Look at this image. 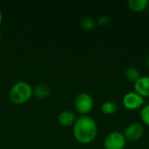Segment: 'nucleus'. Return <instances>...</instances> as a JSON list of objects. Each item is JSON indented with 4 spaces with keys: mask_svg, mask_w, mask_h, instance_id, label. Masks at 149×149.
<instances>
[{
    "mask_svg": "<svg viewBox=\"0 0 149 149\" xmlns=\"http://www.w3.org/2000/svg\"><path fill=\"white\" fill-rule=\"evenodd\" d=\"M145 103V99L138 94L137 93L128 92L126 93L122 99V104L127 110H137L143 107Z\"/></svg>",
    "mask_w": 149,
    "mask_h": 149,
    "instance_id": "5",
    "label": "nucleus"
},
{
    "mask_svg": "<svg viewBox=\"0 0 149 149\" xmlns=\"http://www.w3.org/2000/svg\"><path fill=\"white\" fill-rule=\"evenodd\" d=\"M140 116H141V120L143 122V124L149 127V104L142 107V108L141 110Z\"/></svg>",
    "mask_w": 149,
    "mask_h": 149,
    "instance_id": "14",
    "label": "nucleus"
},
{
    "mask_svg": "<svg viewBox=\"0 0 149 149\" xmlns=\"http://www.w3.org/2000/svg\"><path fill=\"white\" fill-rule=\"evenodd\" d=\"M127 141L134 142L139 141L144 134V126L139 122H133L127 125L123 132Z\"/></svg>",
    "mask_w": 149,
    "mask_h": 149,
    "instance_id": "6",
    "label": "nucleus"
},
{
    "mask_svg": "<svg viewBox=\"0 0 149 149\" xmlns=\"http://www.w3.org/2000/svg\"><path fill=\"white\" fill-rule=\"evenodd\" d=\"M1 38H2V36H1V32H0V40H1Z\"/></svg>",
    "mask_w": 149,
    "mask_h": 149,
    "instance_id": "18",
    "label": "nucleus"
},
{
    "mask_svg": "<svg viewBox=\"0 0 149 149\" xmlns=\"http://www.w3.org/2000/svg\"><path fill=\"white\" fill-rule=\"evenodd\" d=\"M147 65H148V67L149 68V55L148 57V59H147Z\"/></svg>",
    "mask_w": 149,
    "mask_h": 149,
    "instance_id": "17",
    "label": "nucleus"
},
{
    "mask_svg": "<svg viewBox=\"0 0 149 149\" xmlns=\"http://www.w3.org/2000/svg\"><path fill=\"white\" fill-rule=\"evenodd\" d=\"M93 99L87 93H79L74 100V107L81 116L88 115V113L93 110Z\"/></svg>",
    "mask_w": 149,
    "mask_h": 149,
    "instance_id": "3",
    "label": "nucleus"
},
{
    "mask_svg": "<svg viewBox=\"0 0 149 149\" xmlns=\"http://www.w3.org/2000/svg\"><path fill=\"white\" fill-rule=\"evenodd\" d=\"M147 10H149V6H148V9H147Z\"/></svg>",
    "mask_w": 149,
    "mask_h": 149,
    "instance_id": "19",
    "label": "nucleus"
},
{
    "mask_svg": "<svg viewBox=\"0 0 149 149\" xmlns=\"http://www.w3.org/2000/svg\"><path fill=\"white\" fill-rule=\"evenodd\" d=\"M127 140L120 131H113L104 139L103 146L105 149H124Z\"/></svg>",
    "mask_w": 149,
    "mask_h": 149,
    "instance_id": "4",
    "label": "nucleus"
},
{
    "mask_svg": "<svg viewBox=\"0 0 149 149\" xmlns=\"http://www.w3.org/2000/svg\"><path fill=\"white\" fill-rule=\"evenodd\" d=\"M72 134L75 140L83 145L92 143L97 137L98 126L96 121L89 115L77 118L72 126Z\"/></svg>",
    "mask_w": 149,
    "mask_h": 149,
    "instance_id": "1",
    "label": "nucleus"
},
{
    "mask_svg": "<svg viewBox=\"0 0 149 149\" xmlns=\"http://www.w3.org/2000/svg\"><path fill=\"white\" fill-rule=\"evenodd\" d=\"M124 76L126 78V79H127L130 82H134L135 83L141 77V72L138 70V68L134 67V66H129L127 68H126L125 72H124Z\"/></svg>",
    "mask_w": 149,
    "mask_h": 149,
    "instance_id": "11",
    "label": "nucleus"
},
{
    "mask_svg": "<svg viewBox=\"0 0 149 149\" xmlns=\"http://www.w3.org/2000/svg\"><path fill=\"white\" fill-rule=\"evenodd\" d=\"M32 93L36 98L44 100L49 97L51 93V89L45 84H38L32 89Z\"/></svg>",
    "mask_w": 149,
    "mask_h": 149,
    "instance_id": "10",
    "label": "nucleus"
},
{
    "mask_svg": "<svg viewBox=\"0 0 149 149\" xmlns=\"http://www.w3.org/2000/svg\"><path fill=\"white\" fill-rule=\"evenodd\" d=\"M127 5L129 9L134 12H142L149 6L148 0H128Z\"/></svg>",
    "mask_w": 149,
    "mask_h": 149,
    "instance_id": "9",
    "label": "nucleus"
},
{
    "mask_svg": "<svg viewBox=\"0 0 149 149\" xmlns=\"http://www.w3.org/2000/svg\"><path fill=\"white\" fill-rule=\"evenodd\" d=\"M96 24L100 26H102V27L107 26L110 24V17L107 15H102L97 19Z\"/></svg>",
    "mask_w": 149,
    "mask_h": 149,
    "instance_id": "15",
    "label": "nucleus"
},
{
    "mask_svg": "<svg viewBox=\"0 0 149 149\" xmlns=\"http://www.w3.org/2000/svg\"><path fill=\"white\" fill-rule=\"evenodd\" d=\"M2 21H3V14H2V11L0 10V25L2 24Z\"/></svg>",
    "mask_w": 149,
    "mask_h": 149,
    "instance_id": "16",
    "label": "nucleus"
},
{
    "mask_svg": "<svg viewBox=\"0 0 149 149\" xmlns=\"http://www.w3.org/2000/svg\"><path fill=\"white\" fill-rule=\"evenodd\" d=\"M96 24H97L96 21L90 17H84L79 20L80 27L86 31H91V30L94 29Z\"/></svg>",
    "mask_w": 149,
    "mask_h": 149,
    "instance_id": "13",
    "label": "nucleus"
},
{
    "mask_svg": "<svg viewBox=\"0 0 149 149\" xmlns=\"http://www.w3.org/2000/svg\"><path fill=\"white\" fill-rule=\"evenodd\" d=\"M32 87L26 81L16 82L10 90V100L15 105L26 103L32 97Z\"/></svg>",
    "mask_w": 149,
    "mask_h": 149,
    "instance_id": "2",
    "label": "nucleus"
},
{
    "mask_svg": "<svg viewBox=\"0 0 149 149\" xmlns=\"http://www.w3.org/2000/svg\"><path fill=\"white\" fill-rule=\"evenodd\" d=\"M100 110H101L102 113H104L106 115H112V114H114L118 111V105L115 102L111 101V100L105 101L101 105Z\"/></svg>",
    "mask_w": 149,
    "mask_h": 149,
    "instance_id": "12",
    "label": "nucleus"
},
{
    "mask_svg": "<svg viewBox=\"0 0 149 149\" xmlns=\"http://www.w3.org/2000/svg\"><path fill=\"white\" fill-rule=\"evenodd\" d=\"M134 92L142 96L144 99L149 97V76H141L135 83H134Z\"/></svg>",
    "mask_w": 149,
    "mask_h": 149,
    "instance_id": "7",
    "label": "nucleus"
},
{
    "mask_svg": "<svg viewBox=\"0 0 149 149\" xmlns=\"http://www.w3.org/2000/svg\"><path fill=\"white\" fill-rule=\"evenodd\" d=\"M58 120L61 126H63L65 127H68L73 126V124L75 123V121L77 120V117L74 113L65 110L59 113Z\"/></svg>",
    "mask_w": 149,
    "mask_h": 149,
    "instance_id": "8",
    "label": "nucleus"
}]
</instances>
